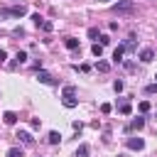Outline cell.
Returning a JSON list of instances; mask_svg holds the SVG:
<instances>
[{
  "mask_svg": "<svg viewBox=\"0 0 157 157\" xmlns=\"http://www.w3.org/2000/svg\"><path fill=\"white\" fill-rule=\"evenodd\" d=\"M0 15H2V17H10V15H12V17H22V15H27V7H25V5H15V7H2V10H0Z\"/></svg>",
  "mask_w": 157,
  "mask_h": 157,
  "instance_id": "obj_1",
  "label": "cell"
},
{
  "mask_svg": "<svg viewBox=\"0 0 157 157\" xmlns=\"http://www.w3.org/2000/svg\"><path fill=\"white\" fill-rule=\"evenodd\" d=\"M132 10H135V2H132V0H118V2L113 5V12H120V15L132 12Z\"/></svg>",
  "mask_w": 157,
  "mask_h": 157,
  "instance_id": "obj_2",
  "label": "cell"
},
{
  "mask_svg": "<svg viewBox=\"0 0 157 157\" xmlns=\"http://www.w3.org/2000/svg\"><path fill=\"white\" fill-rule=\"evenodd\" d=\"M37 81H39V83H47V86H54V83H56V78H54L49 71H44V69H37Z\"/></svg>",
  "mask_w": 157,
  "mask_h": 157,
  "instance_id": "obj_3",
  "label": "cell"
},
{
  "mask_svg": "<svg viewBox=\"0 0 157 157\" xmlns=\"http://www.w3.org/2000/svg\"><path fill=\"white\" fill-rule=\"evenodd\" d=\"M32 20H34V25H37V27H42L44 32H52V29H54V25H52L49 20H44V17H39V15H32Z\"/></svg>",
  "mask_w": 157,
  "mask_h": 157,
  "instance_id": "obj_4",
  "label": "cell"
},
{
  "mask_svg": "<svg viewBox=\"0 0 157 157\" xmlns=\"http://www.w3.org/2000/svg\"><path fill=\"white\" fill-rule=\"evenodd\" d=\"M17 137H20L22 145H34V137H32L27 130H17Z\"/></svg>",
  "mask_w": 157,
  "mask_h": 157,
  "instance_id": "obj_5",
  "label": "cell"
},
{
  "mask_svg": "<svg viewBox=\"0 0 157 157\" xmlns=\"http://www.w3.org/2000/svg\"><path fill=\"white\" fill-rule=\"evenodd\" d=\"M128 147L130 150H142L145 147V140L142 137H128Z\"/></svg>",
  "mask_w": 157,
  "mask_h": 157,
  "instance_id": "obj_6",
  "label": "cell"
},
{
  "mask_svg": "<svg viewBox=\"0 0 157 157\" xmlns=\"http://www.w3.org/2000/svg\"><path fill=\"white\" fill-rule=\"evenodd\" d=\"M2 120H5V125H15L17 123V113L15 110H5L2 113Z\"/></svg>",
  "mask_w": 157,
  "mask_h": 157,
  "instance_id": "obj_7",
  "label": "cell"
},
{
  "mask_svg": "<svg viewBox=\"0 0 157 157\" xmlns=\"http://www.w3.org/2000/svg\"><path fill=\"white\" fill-rule=\"evenodd\" d=\"M61 103H64V108H76V105H78V98H76V96H64Z\"/></svg>",
  "mask_w": 157,
  "mask_h": 157,
  "instance_id": "obj_8",
  "label": "cell"
},
{
  "mask_svg": "<svg viewBox=\"0 0 157 157\" xmlns=\"http://www.w3.org/2000/svg\"><path fill=\"white\" fill-rule=\"evenodd\" d=\"M123 56H125V47L120 44V47H115V52H113V61H115V64H120V61H123Z\"/></svg>",
  "mask_w": 157,
  "mask_h": 157,
  "instance_id": "obj_9",
  "label": "cell"
},
{
  "mask_svg": "<svg viewBox=\"0 0 157 157\" xmlns=\"http://www.w3.org/2000/svg\"><path fill=\"white\" fill-rule=\"evenodd\" d=\"M152 59H155V52H152V49H142V52H140V61H145V64H150Z\"/></svg>",
  "mask_w": 157,
  "mask_h": 157,
  "instance_id": "obj_10",
  "label": "cell"
},
{
  "mask_svg": "<svg viewBox=\"0 0 157 157\" xmlns=\"http://www.w3.org/2000/svg\"><path fill=\"white\" fill-rule=\"evenodd\" d=\"M142 125H145V118H132V120H130V125H128L125 130H140Z\"/></svg>",
  "mask_w": 157,
  "mask_h": 157,
  "instance_id": "obj_11",
  "label": "cell"
},
{
  "mask_svg": "<svg viewBox=\"0 0 157 157\" xmlns=\"http://www.w3.org/2000/svg\"><path fill=\"white\" fill-rule=\"evenodd\" d=\"M64 47L74 52V49H78V39H76V37H66V39H64Z\"/></svg>",
  "mask_w": 157,
  "mask_h": 157,
  "instance_id": "obj_12",
  "label": "cell"
},
{
  "mask_svg": "<svg viewBox=\"0 0 157 157\" xmlns=\"http://www.w3.org/2000/svg\"><path fill=\"white\" fill-rule=\"evenodd\" d=\"M118 113H120V115H130V113H132V105H130L128 101H123V103L118 105Z\"/></svg>",
  "mask_w": 157,
  "mask_h": 157,
  "instance_id": "obj_13",
  "label": "cell"
},
{
  "mask_svg": "<svg viewBox=\"0 0 157 157\" xmlns=\"http://www.w3.org/2000/svg\"><path fill=\"white\" fill-rule=\"evenodd\" d=\"M47 140H49V145H59V140H61V135H59L56 130H52V132L47 135Z\"/></svg>",
  "mask_w": 157,
  "mask_h": 157,
  "instance_id": "obj_14",
  "label": "cell"
},
{
  "mask_svg": "<svg viewBox=\"0 0 157 157\" xmlns=\"http://www.w3.org/2000/svg\"><path fill=\"white\" fill-rule=\"evenodd\" d=\"M88 152H91V147H88V145H78V150H76V157H88Z\"/></svg>",
  "mask_w": 157,
  "mask_h": 157,
  "instance_id": "obj_15",
  "label": "cell"
},
{
  "mask_svg": "<svg viewBox=\"0 0 157 157\" xmlns=\"http://www.w3.org/2000/svg\"><path fill=\"white\" fill-rule=\"evenodd\" d=\"M96 69H98L101 74H105V71H110V64H108V61H96Z\"/></svg>",
  "mask_w": 157,
  "mask_h": 157,
  "instance_id": "obj_16",
  "label": "cell"
},
{
  "mask_svg": "<svg viewBox=\"0 0 157 157\" xmlns=\"http://www.w3.org/2000/svg\"><path fill=\"white\" fill-rule=\"evenodd\" d=\"M7 157H25V155H22L20 147H10V150H7Z\"/></svg>",
  "mask_w": 157,
  "mask_h": 157,
  "instance_id": "obj_17",
  "label": "cell"
},
{
  "mask_svg": "<svg viewBox=\"0 0 157 157\" xmlns=\"http://www.w3.org/2000/svg\"><path fill=\"white\" fill-rule=\"evenodd\" d=\"M91 54L101 59V54H103V47H101V44H93V47H91Z\"/></svg>",
  "mask_w": 157,
  "mask_h": 157,
  "instance_id": "obj_18",
  "label": "cell"
},
{
  "mask_svg": "<svg viewBox=\"0 0 157 157\" xmlns=\"http://www.w3.org/2000/svg\"><path fill=\"white\" fill-rule=\"evenodd\" d=\"M123 47H125V52H132V49H135V39H132V37H130V39H125V44H123Z\"/></svg>",
  "mask_w": 157,
  "mask_h": 157,
  "instance_id": "obj_19",
  "label": "cell"
},
{
  "mask_svg": "<svg viewBox=\"0 0 157 157\" xmlns=\"http://www.w3.org/2000/svg\"><path fill=\"white\" fill-rule=\"evenodd\" d=\"M15 61H17V64H25V61H27V52H17Z\"/></svg>",
  "mask_w": 157,
  "mask_h": 157,
  "instance_id": "obj_20",
  "label": "cell"
},
{
  "mask_svg": "<svg viewBox=\"0 0 157 157\" xmlns=\"http://www.w3.org/2000/svg\"><path fill=\"white\" fill-rule=\"evenodd\" d=\"M61 96H76V88H74V86H64Z\"/></svg>",
  "mask_w": 157,
  "mask_h": 157,
  "instance_id": "obj_21",
  "label": "cell"
},
{
  "mask_svg": "<svg viewBox=\"0 0 157 157\" xmlns=\"http://www.w3.org/2000/svg\"><path fill=\"white\" fill-rule=\"evenodd\" d=\"M137 110H140V113H147V110H150V101H140Z\"/></svg>",
  "mask_w": 157,
  "mask_h": 157,
  "instance_id": "obj_22",
  "label": "cell"
},
{
  "mask_svg": "<svg viewBox=\"0 0 157 157\" xmlns=\"http://www.w3.org/2000/svg\"><path fill=\"white\" fill-rule=\"evenodd\" d=\"M98 39H101V42H98L101 47H105V44H110V37H108V34H98Z\"/></svg>",
  "mask_w": 157,
  "mask_h": 157,
  "instance_id": "obj_23",
  "label": "cell"
},
{
  "mask_svg": "<svg viewBox=\"0 0 157 157\" xmlns=\"http://www.w3.org/2000/svg\"><path fill=\"white\" fill-rule=\"evenodd\" d=\"M29 125H32V130H39V125H42V120H39V118H32V120H29Z\"/></svg>",
  "mask_w": 157,
  "mask_h": 157,
  "instance_id": "obj_24",
  "label": "cell"
},
{
  "mask_svg": "<svg viewBox=\"0 0 157 157\" xmlns=\"http://www.w3.org/2000/svg\"><path fill=\"white\" fill-rule=\"evenodd\" d=\"M88 37H91V39H96V37H98V29H96V27H91V29H88Z\"/></svg>",
  "mask_w": 157,
  "mask_h": 157,
  "instance_id": "obj_25",
  "label": "cell"
},
{
  "mask_svg": "<svg viewBox=\"0 0 157 157\" xmlns=\"http://www.w3.org/2000/svg\"><path fill=\"white\" fill-rule=\"evenodd\" d=\"M101 113H110V103H101Z\"/></svg>",
  "mask_w": 157,
  "mask_h": 157,
  "instance_id": "obj_26",
  "label": "cell"
},
{
  "mask_svg": "<svg viewBox=\"0 0 157 157\" xmlns=\"http://www.w3.org/2000/svg\"><path fill=\"white\" fill-rule=\"evenodd\" d=\"M145 91H147V93H157V83H150Z\"/></svg>",
  "mask_w": 157,
  "mask_h": 157,
  "instance_id": "obj_27",
  "label": "cell"
},
{
  "mask_svg": "<svg viewBox=\"0 0 157 157\" xmlns=\"http://www.w3.org/2000/svg\"><path fill=\"white\" fill-rule=\"evenodd\" d=\"M88 69H91L88 64H78V66H76V71H88Z\"/></svg>",
  "mask_w": 157,
  "mask_h": 157,
  "instance_id": "obj_28",
  "label": "cell"
},
{
  "mask_svg": "<svg viewBox=\"0 0 157 157\" xmlns=\"http://www.w3.org/2000/svg\"><path fill=\"white\" fill-rule=\"evenodd\" d=\"M113 88H115V91L120 93V91H123V81H115V83H113Z\"/></svg>",
  "mask_w": 157,
  "mask_h": 157,
  "instance_id": "obj_29",
  "label": "cell"
},
{
  "mask_svg": "<svg viewBox=\"0 0 157 157\" xmlns=\"http://www.w3.org/2000/svg\"><path fill=\"white\" fill-rule=\"evenodd\" d=\"M5 59H7V52H5V49H0V64H5Z\"/></svg>",
  "mask_w": 157,
  "mask_h": 157,
  "instance_id": "obj_30",
  "label": "cell"
}]
</instances>
